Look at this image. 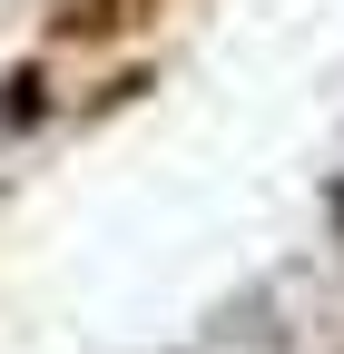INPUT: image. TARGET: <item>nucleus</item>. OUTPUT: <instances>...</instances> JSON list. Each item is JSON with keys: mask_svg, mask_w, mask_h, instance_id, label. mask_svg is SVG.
<instances>
[{"mask_svg": "<svg viewBox=\"0 0 344 354\" xmlns=\"http://www.w3.org/2000/svg\"><path fill=\"white\" fill-rule=\"evenodd\" d=\"M39 109H50V79H39V69H10V79H0V138L39 128Z\"/></svg>", "mask_w": 344, "mask_h": 354, "instance_id": "f257e3e1", "label": "nucleus"}]
</instances>
